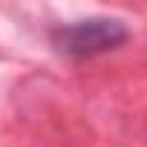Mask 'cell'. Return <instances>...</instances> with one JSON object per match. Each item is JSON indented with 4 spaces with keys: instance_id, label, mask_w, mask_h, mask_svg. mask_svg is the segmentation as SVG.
Segmentation results:
<instances>
[{
    "instance_id": "obj_1",
    "label": "cell",
    "mask_w": 147,
    "mask_h": 147,
    "mask_svg": "<svg viewBox=\"0 0 147 147\" xmlns=\"http://www.w3.org/2000/svg\"><path fill=\"white\" fill-rule=\"evenodd\" d=\"M130 40V29L124 20L115 18H87L75 23H63L52 29V46L66 58H95L104 52H113Z\"/></svg>"
}]
</instances>
